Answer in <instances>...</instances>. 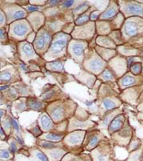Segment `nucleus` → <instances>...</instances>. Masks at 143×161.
<instances>
[{
	"label": "nucleus",
	"instance_id": "obj_1",
	"mask_svg": "<svg viewBox=\"0 0 143 161\" xmlns=\"http://www.w3.org/2000/svg\"><path fill=\"white\" fill-rule=\"evenodd\" d=\"M72 37L71 35L59 32L53 35L48 51L42 57L46 62L58 60L65 61L68 55V47Z\"/></svg>",
	"mask_w": 143,
	"mask_h": 161
},
{
	"label": "nucleus",
	"instance_id": "obj_2",
	"mask_svg": "<svg viewBox=\"0 0 143 161\" xmlns=\"http://www.w3.org/2000/svg\"><path fill=\"white\" fill-rule=\"evenodd\" d=\"M83 65L86 71L98 76L108 66V64L99 55L95 48L89 47Z\"/></svg>",
	"mask_w": 143,
	"mask_h": 161
},
{
	"label": "nucleus",
	"instance_id": "obj_3",
	"mask_svg": "<svg viewBox=\"0 0 143 161\" xmlns=\"http://www.w3.org/2000/svg\"><path fill=\"white\" fill-rule=\"evenodd\" d=\"M33 32V30L26 19L17 20L9 25V39L17 43L24 41Z\"/></svg>",
	"mask_w": 143,
	"mask_h": 161
},
{
	"label": "nucleus",
	"instance_id": "obj_4",
	"mask_svg": "<svg viewBox=\"0 0 143 161\" xmlns=\"http://www.w3.org/2000/svg\"><path fill=\"white\" fill-rule=\"evenodd\" d=\"M1 9L6 15L8 25L17 20L26 19L28 15L25 9L17 4L15 1H1Z\"/></svg>",
	"mask_w": 143,
	"mask_h": 161
},
{
	"label": "nucleus",
	"instance_id": "obj_5",
	"mask_svg": "<svg viewBox=\"0 0 143 161\" xmlns=\"http://www.w3.org/2000/svg\"><path fill=\"white\" fill-rule=\"evenodd\" d=\"M54 34L46 26H43L36 33V36L33 43L36 53L42 57L48 51L51 45Z\"/></svg>",
	"mask_w": 143,
	"mask_h": 161
},
{
	"label": "nucleus",
	"instance_id": "obj_6",
	"mask_svg": "<svg viewBox=\"0 0 143 161\" xmlns=\"http://www.w3.org/2000/svg\"><path fill=\"white\" fill-rule=\"evenodd\" d=\"M17 49L19 58L24 63L33 62L39 65L41 64L42 62H46L36 53L33 43L26 41L17 43Z\"/></svg>",
	"mask_w": 143,
	"mask_h": 161
},
{
	"label": "nucleus",
	"instance_id": "obj_7",
	"mask_svg": "<svg viewBox=\"0 0 143 161\" xmlns=\"http://www.w3.org/2000/svg\"><path fill=\"white\" fill-rule=\"evenodd\" d=\"M88 48V42L72 38L68 47V54L77 63L83 65L86 51Z\"/></svg>",
	"mask_w": 143,
	"mask_h": 161
},
{
	"label": "nucleus",
	"instance_id": "obj_8",
	"mask_svg": "<svg viewBox=\"0 0 143 161\" xmlns=\"http://www.w3.org/2000/svg\"><path fill=\"white\" fill-rule=\"evenodd\" d=\"M96 34V22L90 21L83 25L76 26L71 35L72 38L91 42Z\"/></svg>",
	"mask_w": 143,
	"mask_h": 161
},
{
	"label": "nucleus",
	"instance_id": "obj_9",
	"mask_svg": "<svg viewBox=\"0 0 143 161\" xmlns=\"http://www.w3.org/2000/svg\"><path fill=\"white\" fill-rule=\"evenodd\" d=\"M134 129L131 127L129 121L126 119L124 126L118 132L113 134V137L118 145L127 147L133 136Z\"/></svg>",
	"mask_w": 143,
	"mask_h": 161
},
{
	"label": "nucleus",
	"instance_id": "obj_10",
	"mask_svg": "<svg viewBox=\"0 0 143 161\" xmlns=\"http://www.w3.org/2000/svg\"><path fill=\"white\" fill-rule=\"evenodd\" d=\"M121 13L125 17L132 16H142L143 8L142 5L133 1H122L119 6Z\"/></svg>",
	"mask_w": 143,
	"mask_h": 161
},
{
	"label": "nucleus",
	"instance_id": "obj_11",
	"mask_svg": "<svg viewBox=\"0 0 143 161\" xmlns=\"http://www.w3.org/2000/svg\"><path fill=\"white\" fill-rule=\"evenodd\" d=\"M137 19L134 18H130L127 19L122 27L121 32L122 34L123 39L125 38H130L133 37L139 34V32L141 29H140V25L142 24H139Z\"/></svg>",
	"mask_w": 143,
	"mask_h": 161
},
{
	"label": "nucleus",
	"instance_id": "obj_12",
	"mask_svg": "<svg viewBox=\"0 0 143 161\" xmlns=\"http://www.w3.org/2000/svg\"><path fill=\"white\" fill-rule=\"evenodd\" d=\"M63 95H66V94L64 93L57 85L47 84L43 88L40 98L42 101L49 102L57 98H63Z\"/></svg>",
	"mask_w": 143,
	"mask_h": 161
},
{
	"label": "nucleus",
	"instance_id": "obj_13",
	"mask_svg": "<svg viewBox=\"0 0 143 161\" xmlns=\"http://www.w3.org/2000/svg\"><path fill=\"white\" fill-rule=\"evenodd\" d=\"M0 78L1 84L4 85H10L14 82L21 81L18 71L13 66L1 70Z\"/></svg>",
	"mask_w": 143,
	"mask_h": 161
},
{
	"label": "nucleus",
	"instance_id": "obj_14",
	"mask_svg": "<svg viewBox=\"0 0 143 161\" xmlns=\"http://www.w3.org/2000/svg\"><path fill=\"white\" fill-rule=\"evenodd\" d=\"M26 19L29 22L34 32L36 33L39 30L45 26L46 21V17L42 12H34L28 13Z\"/></svg>",
	"mask_w": 143,
	"mask_h": 161
},
{
	"label": "nucleus",
	"instance_id": "obj_15",
	"mask_svg": "<svg viewBox=\"0 0 143 161\" xmlns=\"http://www.w3.org/2000/svg\"><path fill=\"white\" fill-rule=\"evenodd\" d=\"M49 107V112L51 117L55 122L61 121L65 117L66 114V108L64 102L56 101Z\"/></svg>",
	"mask_w": 143,
	"mask_h": 161
},
{
	"label": "nucleus",
	"instance_id": "obj_16",
	"mask_svg": "<svg viewBox=\"0 0 143 161\" xmlns=\"http://www.w3.org/2000/svg\"><path fill=\"white\" fill-rule=\"evenodd\" d=\"M119 13V6L115 1H110L108 6L101 13L97 21H110L118 16Z\"/></svg>",
	"mask_w": 143,
	"mask_h": 161
},
{
	"label": "nucleus",
	"instance_id": "obj_17",
	"mask_svg": "<svg viewBox=\"0 0 143 161\" xmlns=\"http://www.w3.org/2000/svg\"><path fill=\"white\" fill-rule=\"evenodd\" d=\"M143 77L135 76L132 73H128L118 80V84L121 89L130 88L135 85L140 84V80H142Z\"/></svg>",
	"mask_w": 143,
	"mask_h": 161
},
{
	"label": "nucleus",
	"instance_id": "obj_18",
	"mask_svg": "<svg viewBox=\"0 0 143 161\" xmlns=\"http://www.w3.org/2000/svg\"><path fill=\"white\" fill-rule=\"evenodd\" d=\"M126 121V116L124 114L118 115L110 123L108 126V132L110 134L118 132L122 129Z\"/></svg>",
	"mask_w": 143,
	"mask_h": 161
},
{
	"label": "nucleus",
	"instance_id": "obj_19",
	"mask_svg": "<svg viewBox=\"0 0 143 161\" xmlns=\"http://www.w3.org/2000/svg\"><path fill=\"white\" fill-rule=\"evenodd\" d=\"M97 46L110 49H115L117 46L114 41L108 36H99L96 39Z\"/></svg>",
	"mask_w": 143,
	"mask_h": 161
},
{
	"label": "nucleus",
	"instance_id": "obj_20",
	"mask_svg": "<svg viewBox=\"0 0 143 161\" xmlns=\"http://www.w3.org/2000/svg\"><path fill=\"white\" fill-rule=\"evenodd\" d=\"M96 33L99 36H108L112 32L110 21H96Z\"/></svg>",
	"mask_w": 143,
	"mask_h": 161
},
{
	"label": "nucleus",
	"instance_id": "obj_21",
	"mask_svg": "<svg viewBox=\"0 0 143 161\" xmlns=\"http://www.w3.org/2000/svg\"><path fill=\"white\" fill-rule=\"evenodd\" d=\"M26 106L30 110L41 111L44 109L46 105V102L40 101L37 98L28 97L26 98Z\"/></svg>",
	"mask_w": 143,
	"mask_h": 161
},
{
	"label": "nucleus",
	"instance_id": "obj_22",
	"mask_svg": "<svg viewBox=\"0 0 143 161\" xmlns=\"http://www.w3.org/2000/svg\"><path fill=\"white\" fill-rule=\"evenodd\" d=\"M95 50L97 51L99 55L106 62H108L110 59L116 56V51L114 49H106L105 47L96 46L95 47Z\"/></svg>",
	"mask_w": 143,
	"mask_h": 161
},
{
	"label": "nucleus",
	"instance_id": "obj_23",
	"mask_svg": "<svg viewBox=\"0 0 143 161\" xmlns=\"http://www.w3.org/2000/svg\"><path fill=\"white\" fill-rule=\"evenodd\" d=\"M97 10V9L94 6H91V7L83 14H81L75 20V24L76 26H81L87 24L90 21L91 15L93 12Z\"/></svg>",
	"mask_w": 143,
	"mask_h": 161
},
{
	"label": "nucleus",
	"instance_id": "obj_24",
	"mask_svg": "<svg viewBox=\"0 0 143 161\" xmlns=\"http://www.w3.org/2000/svg\"><path fill=\"white\" fill-rule=\"evenodd\" d=\"M65 61L58 60L49 62H46L45 68L47 70L52 72H64Z\"/></svg>",
	"mask_w": 143,
	"mask_h": 161
},
{
	"label": "nucleus",
	"instance_id": "obj_25",
	"mask_svg": "<svg viewBox=\"0 0 143 161\" xmlns=\"http://www.w3.org/2000/svg\"><path fill=\"white\" fill-rule=\"evenodd\" d=\"M143 145V140L139 138L136 135L135 130H134L133 136L130 140V142L128 145L127 146L126 148L129 153H131L139 148H141Z\"/></svg>",
	"mask_w": 143,
	"mask_h": 161
},
{
	"label": "nucleus",
	"instance_id": "obj_26",
	"mask_svg": "<svg viewBox=\"0 0 143 161\" xmlns=\"http://www.w3.org/2000/svg\"><path fill=\"white\" fill-rule=\"evenodd\" d=\"M97 78L102 80L104 82H116L117 81V78L114 75L113 71L110 69V67H107L105 70L101 73L100 75L97 76Z\"/></svg>",
	"mask_w": 143,
	"mask_h": 161
},
{
	"label": "nucleus",
	"instance_id": "obj_27",
	"mask_svg": "<svg viewBox=\"0 0 143 161\" xmlns=\"http://www.w3.org/2000/svg\"><path fill=\"white\" fill-rule=\"evenodd\" d=\"M122 102L118 98H106L103 100V106L106 111H111L117 109Z\"/></svg>",
	"mask_w": 143,
	"mask_h": 161
},
{
	"label": "nucleus",
	"instance_id": "obj_28",
	"mask_svg": "<svg viewBox=\"0 0 143 161\" xmlns=\"http://www.w3.org/2000/svg\"><path fill=\"white\" fill-rule=\"evenodd\" d=\"M90 7L91 6L87 1H84L83 3L79 5L75 8L73 9L72 10V12L74 16L75 20L81 14L85 13Z\"/></svg>",
	"mask_w": 143,
	"mask_h": 161
},
{
	"label": "nucleus",
	"instance_id": "obj_29",
	"mask_svg": "<svg viewBox=\"0 0 143 161\" xmlns=\"http://www.w3.org/2000/svg\"><path fill=\"white\" fill-rule=\"evenodd\" d=\"M83 2L84 1H62L59 7L63 10H73Z\"/></svg>",
	"mask_w": 143,
	"mask_h": 161
},
{
	"label": "nucleus",
	"instance_id": "obj_30",
	"mask_svg": "<svg viewBox=\"0 0 143 161\" xmlns=\"http://www.w3.org/2000/svg\"><path fill=\"white\" fill-rule=\"evenodd\" d=\"M124 20V16L121 12H119L116 17L110 21L112 31H114V30H118L122 28Z\"/></svg>",
	"mask_w": 143,
	"mask_h": 161
},
{
	"label": "nucleus",
	"instance_id": "obj_31",
	"mask_svg": "<svg viewBox=\"0 0 143 161\" xmlns=\"http://www.w3.org/2000/svg\"><path fill=\"white\" fill-rule=\"evenodd\" d=\"M40 123L42 129H44L45 130L51 129L53 126L52 119L49 117V116H48L45 113H44L41 115L40 117Z\"/></svg>",
	"mask_w": 143,
	"mask_h": 161
},
{
	"label": "nucleus",
	"instance_id": "obj_32",
	"mask_svg": "<svg viewBox=\"0 0 143 161\" xmlns=\"http://www.w3.org/2000/svg\"><path fill=\"white\" fill-rule=\"evenodd\" d=\"M108 36L114 41L116 45H122L123 43L122 34L120 30H114Z\"/></svg>",
	"mask_w": 143,
	"mask_h": 161
},
{
	"label": "nucleus",
	"instance_id": "obj_33",
	"mask_svg": "<svg viewBox=\"0 0 143 161\" xmlns=\"http://www.w3.org/2000/svg\"><path fill=\"white\" fill-rule=\"evenodd\" d=\"M143 145L141 148L129 153V155L125 161H141L143 152Z\"/></svg>",
	"mask_w": 143,
	"mask_h": 161
},
{
	"label": "nucleus",
	"instance_id": "obj_34",
	"mask_svg": "<svg viewBox=\"0 0 143 161\" xmlns=\"http://www.w3.org/2000/svg\"><path fill=\"white\" fill-rule=\"evenodd\" d=\"M81 133V132H80ZM80 133H77L71 134L69 137V141L71 144H79L81 142L84 137V134H80Z\"/></svg>",
	"mask_w": 143,
	"mask_h": 161
},
{
	"label": "nucleus",
	"instance_id": "obj_35",
	"mask_svg": "<svg viewBox=\"0 0 143 161\" xmlns=\"http://www.w3.org/2000/svg\"><path fill=\"white\" fill-rule=\"evenodd\" d=\"M130 70L131 73L135 76H137L141 72V64L140 62H133L130 65Z\"/></svg>",
	"mask_w": 143,
	"mask_h": 161
},
{
	"label": "nucleus",
	"instance_id": "obj_36",
	"mask_svg": "<svg viewBox=\"0 0 143 161\" xmlns=\"http://www.w3.org/2000/svg\"><path fill=\"white\" fill-rule=\"evenodd\" d=\"M75 26H76V25L75 24V22H68L64 26V28L62 29V32H64V33H67L68 34H71L72 32L75 29Z\"/></svg>",
	"mask_w": 143,
	"mask_h": 161
},
{
	"label": "nucleus",
	"instance_id": "obj_37",
	"mask_svg": "<svg viewBox=\"0 0 143 161\" xmlns=\"http://www.w3.org/2000/svg\"><path fill=\"white\" fill-rule=\"evenodd\" d=\"M46 139L48 140H51L53 141H60L62 140L63 136L59 134H55V133H50L47 134L46 136Z\"/></svg>",
	"mask_w": 143,
	"mask_h": 161
},
{
	"label": "nucleus",
	"instance_id": "obj_38",
	"mask_svg": "<svg viewBox=\"0 0 143 161\" xmlns=\"http://www.w3.org/2000/svg\"><path fill=\"white\" fill-rule=\"evenodd\" d=\"M1 43H6L9 42L8 34L5 28H1Z\"/></svg>",
	"mask_w": 143,
	"mask_h": 161
},
{
	"label": "nucleus",
	"instance_id": "obj_39",
	"mask_svg": "<svg viewBox=\"0 0 143 161\" xmlns=\"http://www.w3.org/2000/svg\"><path fill=\"white\" fill-rule=\"evenodd\" d=\"M62 1H47L46 4V8L59 6L61 3Z\"/></svg>",
	"mask_w": 143,
	"mask_h": 161
},
{
	"label": "nucleus",
	"instance_id": "obj_40",
	"mask_svg": "<svg viewBox=\"0 0 143 161\" xmlns=\"http://www.w3.org/2000/svg\"><path fill=\"white\" fill-rule=\"evenodd\" d=\"M1 28H5L7 25V20L4 12L1 9Z\"/></svg>",
	"mask_w": 143,
	"mask_h": 161
},
{
	"label": "nucleus",
	"instance_id": "obj_41",
	"mask_svg": "<svg viewBox=\"0 0 143 161\" xmlns=\"http://www.w3.org/2000/svg\"><path fill=\"white\" fill-rule=\"evenodd\" d=\"M101 14V13H100V11H99L98 10H96L93 12L92 14H91V15L90 21L95 22L97 21Z\"/></svg>",
	"mask_w": 143,
	"mask_h": 161
},
{
	"label": "nucleus",
	"instance_id": "obj_42",
	"mask_svg": "<svg viewBox=\"0 0 143 161\" xmlns=\"http://www.w3.org/2000/svg\"><path fill=\"white\" fill-rule=\"evenodd\" d=\"M41 146L45 148H53L56 147V144L51 142L44 141L41 143Z\"/></svg>",
	"mask_w": 143,
	"mask_h": 161
},
{
	"label": "nucleus",
	"instance_id": "obj_43",
	"mask_svg": "<svg viewBox=\"0 0 143 161\" xmlns=\"http://www.w3.org/2000/svg\"><path fill=\"white\" fill-rule=\"evenodd\" d=\"M99 142V138L97 137V136H93L92 137L91 139V141H90V144H89V146L91 148H92L93 147H95L96 144H97Z\"/></svg>",
	"mask_w": 143,
	"mask_h": 161
},
{
	"label": "nucleus",
	"instance_id": "obj_44",
	"mask_svg": "<svg viewBox=\"0 0 143 161\" xmlns=\"http://www.w3.org/2000/svg\"><path fill=\"white\" fill-rule=\"evenodd\" d=\"M36 33H35L34 32H33L32 33L29 35V36L28 37V38L26 39V41L29 42V43H33L36 38Z\"/></svg>",
	"mask_w": 143,
	"mask_h": 161
},
{
	"label": "nucleus",
	"instance_id": "obj_45",
	"mask_svg": "<svg viewBox=\"0 0 143 161\" xmlns=\"http://www.w3.org/2000/svg\"><path fill=\"white\" fill-rule=\"evenodd\" d=\"M32 133L35 136H38L40 135H41L42 133V131L40 129V127L38 126H36V127H34L33 129V130Z\"/></svg>",
	"mask_w": 143,
	"mask_h": 161
},
{
	"label": "nucleus",
	"instance_id": "obj_46",
	"mask_svg": "<svg viewBox=\"0 0 143 161\" xmlns=\"http://www.w3.org/2000/svg\"><path fill=\"white\" fill-rule=\"evenodd\" d=\"M62 155L61 152L60 151H55L51 154V156L55 159H57Z\"/></svg>",
	"mask_w": 143,
	"mask_h": 161
},
{
	"label": "nucleus",
	"instance_id": "obj_47",
	"mask_svg": "<svg viewBox=\"0 0 143 161\" xmlns=\"http://www.w3.org/2000/svg\"><path fill=\"white\" fill-rule=\"evenodd\" d=\"M37 156L40 160H41L42 161H48V159H47L46 156L42 153H37Z\"/></svg>",
	"mask_w": 143,
	"mask_h": 161
},
{
	"label": "nucleus",
	"instance_id": "obj_48",
	"mask_svg": "<svg viewBox=\"0 0 143 161\" xmlns=\"http://www.w3.org/2000/svg\"><path fill=\"white\" fill-rule=\"evenodd\" d=\"M11 123H12V125L13 126V127H14L16 130H17V131L19 130V126H18V123H17V122H16L15 120L12 119V121H11Z\"/></svg>",
	"mask_w": 143,
	"mask_h": 161
},
{
	"label": "nucleus",
	"instance_id": "obj_49",
	"mask_svg": "<svg viewBox=\"0 0 143 161\" xmlns=\"http://www.w3.org/2000/svg\"><path fill=\"white\" fill-rule=\"evenodd\" d=\"M1 157L3 158H8L9 157V154L7 152L2 151L1 153Z\"/></svg>",
	"mask_w": 143,
	"mask_h": 161
},
{
	"label": "nucleus",
	"instance_id": "obj_50",
	"mask_svg": "<svg viewBox=\"0 0 143 161\" xmlns=\"http://www.w3.org/2000/svg\"><path fill=\"white\" fill-rule=\"evenodd\" d=\"M17 150V148H16V144L14 143V142H12L11 143V151L13 152V153H14L16 152Z\"/></svg>",
	"mask_w": 143,
	"mask_h": 161
},
{
	"label": "nucleus",
	"instance_id": "obj_51",
	"mask_svg": "<svg viewBox=\"0 0 143 161\" xmlns=\"http://www.w3.org/2000/svg\"><path fill=\"white\" fill-rule=\"evenodd\" d=\"M139 122H140V124L142 125L143 126V120H140L139 121Z\"/></svg>",
	"mask_w": 143,
	"mask_h": 161
},
{
	"label": "nucleus",
	"instance_id": "obj_52",
	"mask_svg": "<svg viewBox=\"0 0 143 161\" xmlns=\"http://www.w3.org/2000/svg\"><path fill=\"white\" fill-rule=\"evenodd\" d=\"M141 161H143V150L142 152V155H141Z\"/></svg>",
	"mask_w": 143,
	"mask_h": 161
}]
</instances>
